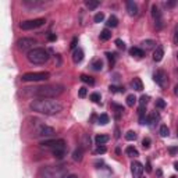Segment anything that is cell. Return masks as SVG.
<instances>
[{"mask_svg": "<svg viewBox=\"0 0 178 178\" xmlns=\"http://www.w3.org/2000/svg\"><path fill=\"white\" fill-rule=\"evenodd\" d=\"M64 92V86L54 84V85H42L35 88H24V95L35 96L38 99H54Z\"/></svg>", "mask_w": 178, "mask_h": 178, "instance_id": "cell-1", "label": "cell"}, {"mask_svg": "<svg viewBox=\"0 0 178 178\" xmlns=\"http://www.w3.org/2000/svg\"><path fill=\"white\" fill-rule=\"evenodd\" d=\"M32 111L35 113H41L45 116H54L59 114L63 110V105L59 100H53V99H36L29 103Z\"/></svg>", "mask_w": 178, "mask_h": 178, "instance_id": "cell-2", "label": "cell"}, {"mask_svg": "<svg viewBox=\"0 0 178 178\" xmlns=\"http://www.w3.org/2000/svg\"><path fill=\"white\" fill-rule=\"evenodd\" d=\"M43 178H65L67 167L65 166H46L41 170Z\"/></svg>", "mask_w": 178, "mask_h": 178, "instance_id": "cell-3", "label": "cell"}, {"mask_svg": "<svg viewBox=\"0 0 178 178\" xmlns=\"http://www.w3.org/2000/svg\"><path fill=\"white\" fill-rule=\"evenodd\" d=\"M27 59L32 64H45L49 60V53L42 47H35V49L28 52Z\"/></svg>", "mask_w": 178, "mask_h": 178, "instance_id": "cell-4", "label": "cell"}, {"mask_svg": "<svg viewBox=\"0 0 178 178\" xmlns=\"http://www.w3.org/2000/svg\"><path fill=\"white\" fill-rule=\"evenodd\" d=\"M50 78V74L47 71H41V73H27L24 74L21 79L23 81H31V82H38V81H46Z\"/></svg>", "mask_w": 178, "mask_h": 178, "instance_id": "cell-5", "label": "cell"}, {"mask_svg": "<svg viewBox=\"0 0 178 178\" xmlns=\"http://www.w3.org/2000/svg\"><path fill=\"white\" fill-rule=\"evenodd\" d=\"M46 23L45 18H35V20H28V21H23L20 24V28L24 31H29V29H35V28L42 27Z\"/></svg>", "mask_w": 178, "mask_h": 178, "instance_id": "cell-6", "label": "cell"}, {"mask_svg": "<svg viewBox=\"0 0 178 178\" xmlns=\"http://www.w3.org/2000/svg\"><path fill=\"white\" fill-rule=\"evenodd\" d=\"M36 45V41L33 39V38H21L17 41V47H18V50L21 52H25V50H32V49H35L33 46Z\"/></svg>", "mask_w": 178, "mask_h": 178, "instance_id": "cell-7", "label": "cell"}, {"mask_svg": "<svg viewBox=\"0 0 178 178\" xmlns=\"http://www.w3.org/2000/svg\"><path fill=\"white\" fill-rule=\"evenodd\" d=\"M153 81H155L160 88H166L167 85V74L164 70H157L153 74Z\"/></svg>", "mask_w": 178, "mask_h": 178, "instance_id": "cell-8", "label": "cell"}, {"mask_svg": "<svg viewBox=\"0 0 178 178\" xmlns=\"http://www.w3.org/2000/svg\"><path fill=\"white\" fill-rule=\"evenodd\" d=\"M152 17L156 23V28L157 29H161L163 27V17H161V11L156 4H152Z\"/></svg>", "mask_w": 178, "mask_h": 178, "instance_id": "cell-9", "label": "cell"}, {"mask_svg": "<svg viewBox=\"0 0 178 178\" xmlns=\"http://www.w3.org/2000/svg\"><path fill=\"white\" fill-rule=\"evenodd\" d=\"M131 173H132L134 178H141L142 173H143V166L139 161H132L131 163Z\"/></svg>", "mask_w": 178, "mask_h": 178, "instance_id": "cell-10", "label": "cell"}, {"mask_svg": "<svg viewBox=\"0 0 178 178\" xmlns=\"http://www.w3.org/2000/svg\"><path fill=\"white\" fill-rule=\"evenodd\" d=\"M53 134H54V129H53V128L52 127H47V125H42L41 128H39V129H38V137H52V135H53Z\"/></svg>", "mask_w": 178, "mask_h": 178, "instance_id": "cell-11", "label": "cell"}, {"mask_svg": "<svg viewBox=\"0 0 178 178\" xmlns=\"http://www.w3.org/2000/svg\"><path fill=\"white\" fill-rule=\"evenodd\" d=\"M65 150H67V146L65 145H63V146H59L56 147V149H53L52 150V153H53V156H54L56 159H63L64 156H65Z\"/></svg>", "mask_w": 178, "mask_h": 178, "instance_id": "cell-12", "label": "cell"}, {"mask_svg": "<svg viewBox=\"0 0 178 178\" xmlns=\"http://www.w3.org/2000/svg\"><path fill=\"white\" fill-rule=\"evenodd\" d=\"M127 11L128 14L131 15V17H134V15H137L138 14V6L135 1H132V0H128L127 1Z\"/></svg>", "mask_w": 178, "mask_h": 178, "instance_id": "cell-13", "label": "cell"}, {"mask_svg": "<svg viewBox=\"0 0 178 178\" xmlns=\"http://www.w3.org/2000/svg\"><path fill=\"white\" fill-rule=\"evenodd\" d=\"M160 120V114L157 113V111H153V113H150V114L146 117V123L147 125H153V124L156 123V121H159Z\"/></svg>", "mask_w": 178, "mask_h": 178, "instance_id": "cell-14", "label": "cell"}, {"mask_svg": "<svg viewBox=\"0 0 178 178\" xmlns=\"http://www.w3.org/2000/svg\"><path fill=\"white\" fill-rule=\"evenodd\" d=\"M82 60H84V52L81 49H75L73 53V61L75 64H78V63H81Z\"/></svg>", "mask_w": 178, "mask_h": 178, "instance_id": "cell-15", "label": "cell"}, {"mask_svg": "<svg viewBox=\"0 0 178 178\" xmlns=\"http://www.w3.org/2000/svg\"><path fill=\"white\" fill-rule=\"evenodd\" d=\"M163 56H164V49H163L161 46L156 47V50L153 52V60H155V61H161Z\"/></svg>", "mask_w": 178, "mask_h": 178, "instance_id": "cell-16", "label": "cell"}, {"mask_svg": "<svg viewBox=\"0 0 178 178\" xmlns=\"http://www.w3.org/2000/svg\"><path fill=\"white\" fill-rule=\"evenodd\" d=\"M131 86H132L134 89H135V91L141 92L142 89H143V84H142L141 78H134V79H132V82H131Z\"/></svg>", "mask_w": 178, "mask_h": 178, "instance_id": "cell-17", "label": "cell"}, {"mask_svg": "<svg viewBox=\"0 0 178 178\" xmlns=\"http://www.w3.org/2000/svg\"><path fill=\"white\" fill-rule=\"evenodd\" d=\"M129 54L131 56H135V57H143L145 56V52L139 49V47H131L129 49Z\"/></svg>", "mask_w": 178, "mask_h": 178, "instance_id": "cell-18", "label": "cell"}, {"mask_svg": "<svg viewBox=\"0 0 178 178\" xmlns=\"http://www.w3.org/2000/svg\"><path fill=\"white\" fill-rule=\"evenodd\" d=\"M109 139H110L109 135H96V138H95L97 145H105L106 142H109Z\"/></svg>", "mask_w": 178, "mask_h": 178, "instance_id": "cell-19", "label": "cell"}, {"mask_svg": "<svg viewBox=\"0 0 178 178\" xmlns=\"http://www.w3.org/2000/svg\"><path fill=\"white\" fill-rule=\"evenodd\" d=\"M23 3L25 6H28V7H38V6H43V4H45L43 1H38V0H24Z\"/></svg>", "mask_w": 178, "mask_h": 178, "instance_id": "cell-20", "label": "cell"}, {"mask_svg": "<svg viewBox=\"0 0 178 178\" xmlns=\"http://www.w3.org/2000/svg\"><path fill=\"white\" fill-rule=\"evenodd\" d=\"M82 155H84L82 147H78V149H75V150H74L73 159L75 160V161H81V160H82Z\"/></svg>", "mask_w": 178, "mask_h": 178, "instance_id": "cell-21", "label": "cell"}, {"mask_svg": "<svg viewBox=\"0 0 178 178\" xmlns=\"http://www.w3.org/2000/svg\"><path fill=\"white\" fill-rule=\"evenodd\" d=\"M85 4H86V7L89 10H95L96 7H99L100 1H97V0H88V1H85Z\"/></svg>", "mask_w": 178, "mask_h": 178, "instance_id": "cell-22", "label": "cell"}, {"mask_svg": "<svg viewBox=\"0 0 178 178\" xmlns=\"http://www.w3.org/2000/svg\"><path fill=\"white\" fill-rule=\"evenodd\" d=\"M107 27H111V28H114L118 25V20H117V17L116 15H110V18L107 20Z\"/></svg>", "mask_w": 178, "mask_h": 178, "instance_id": "cell-23", "label": "cell"}, {"mask_svg": "<svg viewBox=\"0 0 178 178\" xmlns=\"http://www.w3.org/2000/svg\"><path fill=\"white\" fill-rule=\"evenodd\" d=\"M92 68L95 70V71H102V68H103V61H102L100 59L95 60V61L92 63Z\"/></svg>", "mask_w": 178, "mask_h": 178, "instance_id": "cell-24", "label": "cell"}, {"mask_svg": "<svg viewBox=\"0 0 178 178\" xmlns=\"http://www.w3.org/2000/svg\"><path fill=\"white\" fill-rule=\"evenodd\" d=\"M99 38H100V41H109L110 38H111V32L106 28V29H103V31L100 32V36Z\"/></svg>", "mask_w": 178, "mask_h": 178, "instance_id": "cell-25", "label": "cell"}, {"mask_svg": "<svg viewBox=\"0 0 178 178\" xmlns=\"http://www.w3.org/2000/svg\"><path fill=\"white\" fill-rule=\"evenodd\" d=\"M125 153H127L128 156H131V157H137V156H139L138 150L134 146H128L127 149H125Z\"/></svg>", "mask_w": 178, "mask_h": 178, "instance_id": "cell-26", "label": "cell"}, {"mask_svg": "<svg viewBox=\"0 0 178 178\" xmlns=\"http://www.w3.org/2000/svg\"><path fill=\"white\" fill-rule=\"evenodd\" d=\"M142 46L145 47V49H152V47H155L156 46V42L155 41H152V39H146V41H143L142 42Z\"/></svg>", "mask_w": 178, "mask_h": 178, "instance_id": "cell-27", "label": "cell"}, {"mask_svg": "<svg viewBox=\"0 0 178 178\" xmlns=\"http://www.w3.org/2000/svg\"><path fill=\"white\" fill-rule=\"evenodd\" d=\"M111 107L116 110V113H117V118H120V114L124 111V107L123 106H120V105H117V103H111Z\"/></svg>", "mask_w": 178, "mask_h": 178, "instance_id": "cell-28", "label": "cell"}, {"mask_svg": "<svg viewBox=\"0 0 178 178\" xmlns=\"http://www.w3.org/2000/svg\"><path fill=\"white\" fill-rule=\"evenodd\" d=\"M81 81L85 84H89V85H95V79L92 77H88V75H81Z\"/></svg>", "mask_w": 178, "mask_h": 178, "instance_id": "cell-29", "label": "cell"}, {"mask_svg": "<svg viewBox=\"0 0 178 178\" xmlns=\"http://www.w3.org/2000/svg\"><path fill=\"white\" fill-rule=\"evenodd\" d=\"M135 103H137V97H135V95H128L127 96V105L129 106V107H132Z\"/></svg>", "mask_w": 178, "mask_h": 178, "instance_id": "cell-30", "label": "cell"}, {"mask_svg": "<svg viewBox=\"0 0 178 178\" xmlns=\"http://www.w3.org/2000/svg\"><path fill=\"white\" fill-rule=\"evenodd\" d=\"M125 139H127V141H135V139H137V132H135V131H128V132L125 134Z\"/></svg>", "mask_w": 178, "mask_h": 178, "instance_id": "cell-31", "label": "cell"}, {"mask_svg": "<svg viewBox=\"0 0 178 178\" xmlns=\"http://www.w3.org/2000/svg\"><path fill=\"white\" fill-rule=\"evenodd\" d=\"M106 56H107V59H109V61H110V65L113 67L114 63H116V56H117V54H116V53H110V52H107Z\"/></svg>", "mask_w": 178, "mask_h": 178, "instance_id": "cell-32", "label": "cell"}, {"mask_svg": "<svg viewBox=\"0 0 178 178\" xmlns=\"http://www.w3.org/2000/svg\"><path fill=\"white\" fill-rule=\"evenodd\" d=\"M169 134H170V129L167 125H161L160 127V135L161 137H169Z\"/></svg>", "mask_w": 178, "mask_h": 178, "instance_id": "cell-33", "label": "cell"}, {"mask_svg": "<svg viewBox=\"0 0 178 178\" xmlns=\"http://www.w3.org/2000/svg\"><path fill=\"white\" fill-rule=\"evenodd\" d=\"M107 123H109V116L100 114V117H99V124H100V125H106Z\"/></svg>", "mask_w": 178, "mask_h": 178, "instance_id": "cell-34", "label": "cell"}, {"mask_svg": "<svg viewBox=\"0 0 178 178\" xmlns=\"http://www.w3.org/2000/svg\"><path fill=\"white\" fill-rule=\"evenodd\" d=\"M109 89H110V92H113V93H116V92H121V93H124V92H125V89H124V86H121V88H117V86H114V85H110V86H109Z\"/></svg>", "mask_w": 178, "mask_h": 178, "instance_id": "cell-35", "label": "cell"}, {"mask_svg": "<svg viewBox=\"0 0 178 178\" xmlns=\"http://www.w3.org/2000/svg\"><path fill=\"white\" fill-rule=\"evenodd\" d=\"M103 20H105V14L103 13H97L95 17H93V21H95V23H102Z\"/></svg>", "mask_w": 178, "mask_h": 178, "instance_id": "cell-36", "label": "cell"}, {"mask_svg": "<svg viewBox=\"0 0 178 178\" xmlns=\"http://www.w3.org/2000/svg\"><path fill=\"white\" fill-rule=\"evenodd\" d=\"M91 100L92 102H95V103H100V95L99 93H92L91 95Z\"/></svg>", "mask_w": 178, "mask_h": 178, "instance_id": "cell-37", "label": "cell"}, {"mask_svg": "<svg viewBox=\"0 0 178 178\" xmlns=\"http://www.w3.org/2000/svg\"><path fill=\"white\" fill-rule=\"evenodd\" d=\"M147 102H149V96L142 95V96H141V99H139V103H141V106H146V105H147Z\"/></svg>", "mask_w": 178, "mask_h": 178, "instance_id": "cell-38", "label": "cell"}, {"mask_svg": "<svg viewBox=\"0 0 178 178\" xmlns=\"http://www.w3.org/2000/svg\"><path fill=\"white\" fill-rule=\"evenodd\" d=\"M156 107H157V109H164L166 102L163 100V99H157V100H156Z\"/></svg>", "mask_w": 178, "mask_h": 178, "instance_id": "cell-39", "label": "cell"}, {"mask_svg": "<svg viewBox=\"0 0 178 178\" xmlns=\"http://www.w3.org/2000/svg\"><path fill=\"white\" fill-rule=\"evenodd\" d=\"M142 147H143V149H149V147H150V139H149V138H145V139L142 141Z\"/></svg>", "mask_w": 178, "mask_h": 178, "instance_id": "cell-40", "label": "cell"}, {"mask_svg": "<svg viewBox=\"0 0 178 178\" xmlns=\"http://www.w3.org/2000/svg\"><path fill=\"white\" fill-rule=\"evenodd\" d=\"M86 93H88V89L85 86L79 88V92H78V96H79V97H85V96H86Z\"/></svg>", "mask_w": 178, "mask_h": 178, "instance_id": "cell-41", "label": "cell"}, {"mask_svg": "<svg viewBox=\"0 0 178 178\" xmlns=\"http://www.w3.org/2000/svg\"><path fill=\"white\" fill-rule=\"evenodd\" d=\"M116 45H117V47H118V49H125V43H124L123 41H121V39H116Z\"/></svg>", "mask_w": 178, "mask_h": 178, "instance_id": "cell-42", "label": "cell"}, {"mask_svg": "<svg viewBox=\"0 0 178 178\" xmlns=\"http://www.w3.org/2000/svg\"><path fill=\"white\" fill-rule=\"evenodd\" d=\"M106 150H107V149H106L103 145H102V146L99 145V146H97V149H96V153H99V155L102 153V155H103V153H106Z\"/></svg>", "mask_w": 178, "mask_h": 178, "instance_id": "cell-43", "label": "cell"}, {"mask_svg": "<svg viewBox=\"0 0 178 178\" xmlns=\"http://www.w3.org/2000/svg\"><path fill=\"white\" fill-rule=\"evenodd\" d=\"M169 153L170 155H175V153H178V146H170L169 147Z\"/></svg>", "mask_w": 178, "mask_h": 178, "instance_id": "cell-44", "label": "cell"}, {"mask_svg": "<svg viewBox=\"0 0 178 178\" xmlns=\"http://www.w3.org/2000/svg\"><path fill=\"white\" fill-rule=\"evenodd\" d=\"M178 4V0H174V1H166V7H174V6Z\"/></svg>", "mask_w": 178, "mask_h": 178, "instance_id": "cell-45", "label": "cell"}, {"mask_svg": "<svg viewBox=\"0 0 178 178\" xmlns=\"http://www.w3.org/2000/svg\"><path fill=\"white\" fill-rule=\"evenodd\" d=\"M174 43L178 45V25L175 27V32H174Z\"/></svg>", "mask_w": 178, "mask_h": 178, "instance_id": "cell-46", "label": "cell"}, {"mask_svg": "<svg viewBox=\"0 0 178 178\" xmlns=\"http://www.w3.org/2000/svg\"><path fill=\"white\" fill-rule=\"evenodd\" d=\"M77 42H78V39H77V38H74L73 42H71V45H70V47H71V49H75V46H77Z\"/></svg>", "mask_w": 178, "mask_h": 178, "instance_id": "cell-47", "label": "cell"}, {"mask_svg": "<svg viewBox=\"0 0 178 178\" xmlns=\"http://www.w3.org/2000/svg\"><path fill=\"white\" fill-rule=\"evenodd\" d=\"M47 39H49V41H50V42L56 41V35H54V33H50V35L47 36Z\"/></svg>", "mask_w": 178, "mask_h": 178, "instance_id": "cell-48", "label": "cell"}, {"mask_svg": "<svg viewBox=\"0 0 178 178\" xmlns=\"http://www.w3.org/2000/svg\"><path fill=\"white\" fill-rule=\"evenodd\" d=\"M146 171H147V173H150V171H152V167H150V163H149V161L146 163Z\"/></svg>", "mask_w": 178, "mask_h": 178, "instance_id": "cell-49", "label": "cell"}, {"mask_svg": "<svg viewBox=\"0 0 178 178\" xmlns=\"http://www.w3.org/2000/svg\"><path fill=\"white\" fill-rule=\"evenodd\" d=\"M174 93H175V95L178 96V84L175 85V86H174Z\"/></svg>", "mask_w": 178, "mask_h": 178, "instance_id": "cell-50", "label": "cell"}, {"mask_svg": "<svg viewBox=\"0 0 178 178\" xmlns=\"http://www.w3.org/2000/svg\"><path fill=\"white\" fill-rule=\"evenodd\" d=\"M65 178H78V177L77 175H74V174H70V175H67Z\"/></svg>", "mask_w": 178, "mask_h": 178, "instance_id": "cell-51", "label": "cell"}, {"mask_svg": "<svg viewBox=\"0 0 178 178\" xmlns=\"http://www.w3.org/2000/svg\"><path fill=\"white\" fill-rule=\"evenodd\" d=\"M174 169L178 171V161H175V163H174Z\"/></svg>", "mask_w": 178, "mask_h": 178, "instance_id": "cell-52", "label": "cell"}, {"mask_svg": "<svg viewBox=\"0 0 178 178\" xmlns=\"http://www.w3.org/2000/svg\"><path fill=\"white\" fill-rule=\"evenodd\" d=\"M170 178H177V177H174V175H173V177H170Z\"/></svg>", "mask_w": 178, "mask_h": 178, "instance_id": "cell-53", "label": "cell"}, {"mask_svg": "<svg viewBox=\"0 0 178 178\" xmlns=\"http://www.w3.org/2000/svg\"><path fill=\"white\" fill-rule=\"evenodd\" d=\"M177 59H178V53H177Z\"/></svg>", "mask_w": 178, "mask_h": 178, "instance_id": "cell-54", "label": "cell"}]
</instances>
